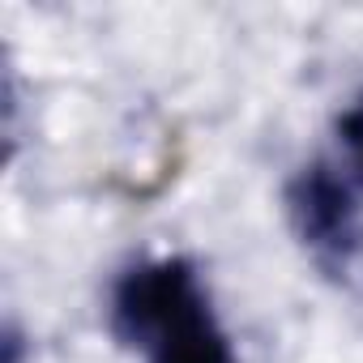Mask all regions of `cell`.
I'll return each instance as SVG.
<instances>
[{"mask_svg": "<svg viewBox=\"0 0 363 363\" xmlns=\"http://www.w3.org/2000/svg\"><path fill=\"white\" fill-rule=\"evenodd\" d=\"M111 329L150 363H235L201 274L184 257L133 265L111 291Z\"/></svg>", "mask_w": 363, "mask_h": 363, "instance_id": "6da1fadb", "label": "cell"}, {"mask_svg": "<svg viewBox=\"0 0 363 363\" xmlns=\"http://www.w3.org/2000/svg\"><path fill=\"white\" fill-rule=\"evenodd\" d=\"M286 218L299 244L333 269H346L363 248V206L354 179L333 162H308L286 184Z\"/></svg>", "mask_w": 363, "mask_h": 363, "instance_id": "7a4b0ae2", "label": "cell"}, {"mask_svg": "<svg viewBox=\"0 0 363 363\" xmlns=\"http://www.w3.org/2000/svg\"><path fill=\"white\" fill-rule=\"evenodd\" d=\"M337 141L346 150V167H350V179L363 184V94L337 116Z\"/></svg>", "mask_w": 363, "mask_h": 363, "instance_id": "3957f363", "label": "cell"}]
</instances>
